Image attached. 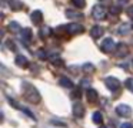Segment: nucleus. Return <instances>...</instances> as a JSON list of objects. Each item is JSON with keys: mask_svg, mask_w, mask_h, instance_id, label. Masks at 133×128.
<instances>
[{"mask_svg": "<svg viewBox=\"0 0 133 128\" xmlns=\"http://www.w3.org/2000/svg\"><path fill=\"white\" fill-rule=\"evenodd\" d=\"M127 31H129V24H123L120 27V30H119V33H120V34H126Z\"/></svg>", "mask_w": 133, "mask_h": 128, "instance_id": "obj_24", "label": "nucleus"}, {"mask_svg": "<svg viewBox=\"0 0 133 128\" xmlns=\"http://www.w3.org/2000/svg\"><path fill=\"white\" fill-rule=\"evenodd\" d=\"M52 122L55 125H59V127H66V124H64V122H62V121H52Z\"/></svg>", "mask_w": 133, "mask_h": 128, "instance_id": "obj_28", "label": "nucleus"}, {"mask_svg": "<svg viewBox=\"0 0 133 128\" xmlns=\"http://www.w3.org/2000/svg\"><path fill=\"white\" fill-rule=\"evenodd\" d=\"M92 16L95 17L96 20H103L104 17H106V10H104L103 6L97 4L92 9Z\"/></svg>", "mask_w": 133, "mask_h": 128, "instance_id": "obj_4", "label": "nucleus"}, {"mask_svg": "<svg viewBox=\"0 0 133 128\" xmlns=\"http://www.w3.org/2000/svg\"><path fill=\"white\" fill-rule=\"evenodd\" d=\"M82 70L84 71V73H93V71H95V65L93 64H90V63H86V64L83 65V67H82Z\"/></svg>", "mask_w": 133, "mask_h": 128, "instance_id": "obj_19", "label": "nucleus"}, {"mask_svg": "<svg viewBox=\"0 0 133 128\" xmlns=\"http://www.w3.org/2000/svg\"><path fill=\"white\" fill-rule=\"evenodd\" d=\"M72 2L76 4V7H80V9H83L86 6V0H72Z\"/></svg>", "mask_w": 133, "mask_h": 128, "instance_id": "obj_21", "label": "nucleus"}, {"mask_svg": "<svg viewBox=\"0 0 133 128\" xmlns=\"http://www.w3.org/2000/svg\"><path fill=\"white\" fill-rule=\"evenodd\" d=\"M20 33H22V40H24V41H30L32 40V30L30 28H23Z\"/></svg>", "mask_w": 133, "mask_h": 128, "instance_id": "obj_16", "label": "nucleus"}, {"mask_svg": "<svg viewBox=\"0 0 133 128\" xmlns=\"http://www.w3.org/2000/svg\"><path fill=\"white\" fill-rule=\"evenodd\" d=\"M64 30H66L69 34H79V33H83L84 31V27L82 24H76V23H73V24L64 26Z\"/></svg>", "mask_w": 133, "mask_h": 128, "instance_id": "obj_5", "label": "nucleus"}, {"mask_svg": "<svg viewBox=\"0 0 133 128\" xmlns=\"http://www.w3.org/2000/svg\"><path fill=\"white\" fill-rule=\"evenodd\" d=\"M110 13L112 14H119L120 13V7H119V6H112V7H110Z\"/></svg>", "mask_w": 133, "mask_h": 128, "instance_id": "obj_22", "label": "nucleus"}, {"mask_svg": "<svg viewBox=\"0 0 133 128\" xmlns=\"http://www.w3.org/2000/svg\"><path fill=\"white\" fill-rule=\"evenodd\" d=\"M115 47H116V46H115V41H113L112 39H104L103 43L100 44L102 51H104V53H110V51L116 50Z\"/></svg>", "mask_w": 133, "mask_h": 128, "instance_id": "obj_6", "label": "nucleus"}, {"mask_svg": "<svg viewBox=\"0 0 133 128\" xmlns=\"http://www.w3.org/2000/svg\"><path fill=\"white\" fill-rule=\"evenodd\" d=\"M100 2H107V3H110V0H100Z\"/></svg>", "mask_w": 133, "mask_h": 128, "instance_id": "obj_30", "label": "nucleus"}, {"mask_svg": "<svg viewBox=\"0 0 133 128\" xmlns=\"http://www.w3.org/2000/svg\"><path fill=\"white\" fill-rule=\"evenodd\" d=\"M37 54H39V57H40V58H46V57H47V54H46V53H44V51H43V50H40V51H39V53H37Z\"/></svg>", "mask_w": 133, "mask_h": 128, "instance_id": "obj_27", "label": "nucleus"}, {"mask_svg": "<svg viewBox=\"0 0 133 128\" xmlns=\"http://www.w3.org/2000/svg\"><path fill=\"white\" fill-rule=\"evenodd\" d=\"M23 98L26 101H29L30 104H39L42 101V95L37 91V88L35 85H32L30 82H23Z\"/></svg>", "mask_w": 133, "mask_h": 128, "instance_id": "obj_1", "label": "nucleus"}, {"mask_svg": "<svg viewBox=\"0 0 133 128\" xmlns=\"http://www.w3.org/2000/svg\"><path fill=\"white\" fill-rule=\"evenodd\" d=\"M32 21L35 23V24H40L42 21H43V14H42V11L36 10L32 13Z\"/></svg>", "mask_w": 133, "mask_h": 128, "instance_id": "obj_12", "label": "nucleus"}, {"mask_svg": "<svg viewBox=\"0 0 133 128\" xmlns=\"http://www.w3.org/2000/svg\"><path fill=\"white\" fill-rule=\"evenodd\" d=\"M23 112L26 114V115H29L32 119H35V121H37V118H36V117L33 115V114H32V111H30V110H27V108H23Z\"/></svg>", "mask_w": 133, "mask_h": 128, "instance_id": "obj_23", "label": "nucleus"}, {"mask_svg": "<svg viewBox=\"0 0 133 128\" xmlns=\"http://www.w3.org/2000/svg\"><path fill=\"white\" fill-rule=\"evenodd\" d=\"M127 14H129L130 17H133V6H130V7L127 9Z\"/></svg>", "mask_w": 133, "mask_h": 128, "instance_id": "obj_29", "label": "nucleus"}, {"mask_svg": "<svg viewBox=\"0 0 133 128\" xmlns=\"http://www.w3.org/2000/svg\"><path fill=\"white\" fill-rule=\"evenodd\" d=\"M116 112H117L119 117H123V118H129L132 115V108L126 104H120L116 107Z\"/></svg>", "mask_w": 133, "mask_h": 128, "instance_id": "obj_3", "label": "nucleus"}, {"mask_svg": "<svg viewBox=\"0 0 133 128\" xmlns=\"http://www.w3.org/2000/svg\"><path fill=\"white\" fill-rule=\"evenodd\" d=\"M104 84H106V87L109 88L110 91H113V93L120 88V81H119L116 77H106V78H104Z\"/></svg>", "mask_w": 133, "mask_h": 128, "instance_id": "obj_2", "label": "nucleus"}, {"mask_svg": "<svg viewBox=\"0 0 133 128\" xmlns=\"http://www.w3.org/2000/svg\"><path fill=\"white\" fill-rule=\"evenodd\" d=\"M66 16L69 17V19H73V20H77L82 17L80 13H77V11H73V10H67L66 11Z\"/></svg>", "mask_w": 133, "mask_h": 128, "instance_id": "obj_17", "label": "nucleus"}, {"mask_svg": "<svg viewBox=\"0 0 133 128\" xmlns=\"http://www.w3.org/2000/svg\"><path fill=\"white\" fill-rule=\"evenodd\" d=\"M50 33H52V30H50V27H47V26H43V27L40 28V37H49Z\"/></svg>", "mask_w": 133, "mask_h": 128, "instance_id": "obj_18", "label": "nucleus"}, {"mask_svg": "<svg viewBox=\"0 0 133 128\" xmlns=\"http://www.w3.org/2000/svg\"><path fill=\"white\" fill-rule=\"evenodd\" d=\"M126 87L129 88L130 91H133V78H127L126 80Z\"/></svg>", "mask_w": 133, "mask_h": 128, "instance_id": "obj_25", "label": "nucleus"}, {"mask_svg": "<svg viewBox=\"0 0 133 128\" xmlns=\"http://www.w3.org/2000/svg\"><path fill=\"white\" fill-rule=\"evenodd\" d=\"M104 33V28L102 27V26H93L92 30H90V36L93 37V39H99V37H102Z\"/></svg>", "mask_w": 133, "mask_h": 128, "instance_id": "obj_9", "label": "nucleus"}, {"mask_svg": "<svg viewBox=\"0 0 133 128\" xmlns=\"http://www.w3.org/2000/svg\"><path fill=\"white\" fill-rule=\"evenodd\" d=\"M115 54H116V57H124L127 54V46L124 44V43H119V44L116 46Z\"/></svg>", "mask_w": 133, "mask_h": 128, "instance_id": "obj_8", "label": "nucleus"}, {"mask_svg": "<svg viewBox=\"0 0 133 128\" xmlns=\"http://www.w3.org/2000/svg\"><path fill=\"white\" fill-rule=\"evenodd\" d=\"M120 128H133V125L130 122H123V124H120Z\"/></svg>", "mask_w": 133, "mask_h": 128, "instance_id": "obj_26", "label": "nucleus"}, {"mask_svg": "<svg viewBox=\"0 0 133 128\" xmlns=\"http://www.w3.org/2000/svg\"><path fill=\"white\" fill-rule=\"evenodd\" d=\"M72 111H73V115H75L76 118H83L84 117V107L80 104V102H75Z\"/></svg>", "mask_w": 133, "mask_h": 128, "instance_id": "obj_7", "label": "nucleus"}, {"mask_svg": "<svg viewBox=\"0 0 133 128\" xmlns=\"http://www.w3.org/2000/svg\"><path fill=\"white\" fill-rule=\"evenodd\" d=\"M92 119H93V122H95V124L100 125L102 122H103V115H102L100 111H95V112L92 114Z\"/></svg>", "mask_w": 133, "mask_h": 128, "instance_id": "obj_14", "label": "nucleus"}, {"mask_svg": "<svg viewBox=\"0 0 133 128\" xmlns=\"http://www.w3.org/2000/svg\"><path fill=\"white\" fill-rule=\"evenodd\" d=\"M86 95H87V100H89L90 102H97V100H99V94H97V91L95 90V88H87V93H86Z\"/></svg>", "mask_w": 133, "mask_h": 128, "instance_id": "obj_10", "label": "nucleus"}, {"mask_svg": "<svg viewBox=\"0 0 133 128\" xmlns=\"http://www.w3.org/2000/svg\"><path fill=\"white\" fill-rule=\"evenodd\" d=\"M59 84H60L62 87H66V88H72L73 87L72 80L67 78V77H60V78H59Z\"/></svg>", "mask_w": 133, "mask_h": 128, "instance_id": "obj_13", "label": "nucleus"}, {"mask_svg": "<svg viewBox=\"0 0 133 128\" xmlns=\"http://www.w3.org/2000/svg\"><path fill=\"white\" fill-rule=\"evenodd\" d=\"M9 30H10V31H19V30H20V27H19V23L12 21V23L9 24Z\"/></svg>", "mask_w": 133, "mask_h": 128, "instance_id": "obj_20", "label": "nucleus"}, {"mask_svg": "<svg viewBox=\"0 0 133 128\" xmlns=\"http://www.w3.org/2000/svg\"><path fill=\"white\" fill-rule=\"evenodd\" d=\"M15 63H16V65H19V67H27V65H29V60H27V57L22 56V54L16 56Z\"/></svg>", "mask_w": 133, "mask_h": 128, "instance_id": "obj_11", "label": "nucleus"}, {"mask_svg": "<svg viewBox=\"0 0 133 128\" xmlns=\"http://www.w3.org/2000/svg\"><path fill=\"white\" fill-rule=\"evenodd\" d=\"M9 6L12 10H20L23 7V3L20 0H9Z\"/></svg>", "mask_w": 133, "mask_h": 128, "instance_id": "obj_15", "label": "nucleus"}]
</instances>
